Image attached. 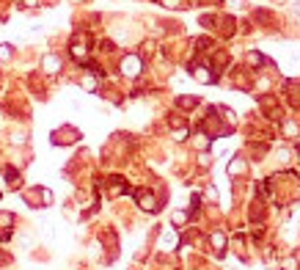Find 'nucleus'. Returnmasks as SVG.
<instances>
[{"mask_svg": "<svg viewBox=\"0 0 300 270\" xmlns=\"http://www.w3.org/2000/svg\"><path fill=\"white\" fill-rule=\"evenodd\" d=\"M196 146H199V149H207V146H209V141H207V135H196Z\"/></svg>", "mask_w": 300, "mask_h": 270, "instance_id": "nucleus-5", "label": "nucleus"}, {"mask_svg": "<svg viewBox=\"0 0 300 270\" xmlns=\"http://www.w3.org/2000/svg\"><path fill=\"white\" fill-rule=\"evenodd\" d=\"M141 69H143V61L135 56H124V61H121V72H124L127 77H138L141 75Z\"/></svg>", "mask_w": 300, "mask_h": 270, "instance_id": "nucleus-1", "label": "nucleus"}, {"mask_svg": "<svg viewBox=\"0 0 300 270\" xmlns=\"http://www.w3.org/2000/svg\"><path fill=\"white\" fill-rule=\"evenodd\" d=\"M138 204H141V210H146V212L157 210V201H154V196L149 191H138Z\"/></svg>", "mask_w": 300, "mask_h": 270, "instance_id": "nucleus-2", "label": "nucleus"}, {"mask_svg": "<svg viewBox=\"0 0 300 270\" xmlns=\"http://www.w3.org/2000/svg\"><path fill=\"white\" fill-rule=\"evenodd\" d=\"M185 218H187L185 212H176V215H174V224H185Z\"/></svg>", "mask_w": 300, "mask_h": 270, "instance_id": "nucleus-8", "label": "nucleus"}, {"mask_svg": "<svg viewBox=\"0 0 300 270\" xmlns=\"http://www.w3.org/2000/svg\"><path fill=\"white\" fill-rule=\"evenodd\" d=\"M193 72H196V77H199L201 83H215V75L207 69V66H193Z\"/></svg>", "mask_w": 300, "mask_h": 270, "instance_id": "nucleus-3", "label": "nucleus"}, {"mask_svg": "<svg viewBox=\"0 0 300 270\" xmlns=\"http://www.w3.org/2000/svg\"><path fill=\"white\" fill-rule=\"evenodd\" d=\"M212 242H215L217 251H223V242H226V240H223V234H212Z\"/></svg>", "mask_w": 300, "mask_h": 270, "instance_id": "nucleus-6", "label": "nucleus"}, {"mask_svg": "<svg viewBox=\"0 0 300 270\" xmlns=\"http://www.w3.org/2000/svg\"><path fill=\"white\" fill-rule=\"evenodd\" d=\"M44 69H56V72H58V69H61V61H58L56 56H47V58H44Z\"/></svg>", "mask_w": 300, "mask_h": 270, "instance_id": "nucleus-4", "label": "nucleus"}, {"mask_svg": "<svg viewBox=\"0 0 300 270\" xmlns=\"http://www.w3.org/2000/svg\"><path fill=\"white\" fill-rule=\"evenodd\" d=\"M6 179H9V182H17V179H19V174L14 171V168H6Z\"/></svg>", "mask_w": 300, "mask_h": 270, "instance_id": "nucleus-7", "label": "nucleus"}, {"mask_svg": "<svg viewBox=\"0 0 300 270\" xmlns=\"http://www.w3.org/2000/svg\"><path fill=\"white\" fill-rule=\"evenodd\" d=\"M9 52H11V47H6V44L0 47V58H9Z\"/></svg>", "mask_w": 300, "mask_h": 270, "instance_id": "nucleus-9", "label": "nucleus"}]
</instances>
